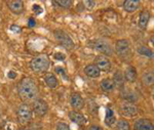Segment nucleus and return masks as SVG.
I'll return each instance as SVG.
<instances>
[{
  "label": "nucleus",
  "mask_w": 154,
  "mask_h": 130,
  "mask_svg": "<svg viewBox=\"0 0 154 130\" xmlns=\"http://www.w3.org/2000/svg\"><path fill=\"white\" fill-rule=\"evenodd\" d=\"M44 80H45V83L49 88L54 89L58 86V79L56 78V76L54 74H48Z\"/></svg>",
  "instance_id": "nucleus-19"
},
{
  "label": "nucleus",
  "mask_w": 154,
  "mask_h": 130,
  "mask_svg": "<svg viewBox=\"0 0 154 130\" xmlns=\"http://www.w3.org/2000/svg\"><path fill=\"white\" fill-rule=\"evenodd\" d=\"M70 104L72 107L76 111L78 110H81L84 106V101L83 98L81 97V95L79 93H73L70 97Z\"/></svg>",
  "instance_id": "nucleus-11"
},
{
  "label": "nucleus",
  "mask_w": 154,
  "mask_h": 130,
  "mask_svg": "<svg viewBox=\"0 0 154 130\" xmlns=\"http://www.w3.org/2000/svg\"><path fill=\"white\" fill-rule=\"evenodd\" d=\"M138 52L140 54H142V56H145L147 57H150V59H152L153 57V52L151 50L150 48H148V47L146 46H141L138 48Z\"/></svg>",
  "instance_id": "nucleus-23"
},
{
  "label": "nucleus",
  "mask_w": 154,
  "mask_h": 130,
  "mask_svg": "<svg viewBox=\"0 0 154 130\" xmlns=\"http://www.w3.org/2000/svg\"><path fill=\"white\" fill-rule=\"evenodd\" d=\"M35 20L33 19V17H30L29 19V23H28V26L30 27V28H32V27L35 26Z\"/></svg>",
  "instance_id": "nucleus-32"
},
{
  "label": "nucleus",
  "mask_w": 154,
  "mask_h": 130,
  "mask_svg": "<svg viewBox=\"0 0 154 130\" xmlns=\"http://www.w3.org/2000/svg\"><path fill=\"white\" fill-rule=\"evenodd\" d=\"M93 46H94V48L97 49L99 52L105 54V56H112V53H113L112 47H111L110 43H108L106 40H103V39L96 40V41L93 42Z\"/></svg>",
  "instance_id": "nucleus-6"
},
{
  "label": "nucleus",
  "mask_w": 154,
  "mask_h": 130,
  "mask_svg": "<svg viewBox=\"0 0 154 130\" xmlns=\"http://www.w3.org/2000/svg\"><path fill=\"white\" fill-rule=\"evenodd\" d=\"M8 8L16 14H22L24 11V4L21 0H14V1H7Z\"/></svg>",
  "instance_id": "nucleus-12"
},
{
  "label": "nucleus",
  "mask_w": 154,
  "mask_h": 130,
  "mask_svg": "<svg viewBox=\"0 0 154 130\" xmlns=\"http://www.w3.org/2000/svg\"><path fill=\"white\" fill-rule=\"evenodd\" d=\"M149 20H150V12L148 11H144L140 14L139 17V26L141 29H146L148 26Z\"/></svg>",
  "instance_id": "nucleus-16"
},
{
  "label": "nucleus",
  "mask_w": 154,
  "mask_h": 130,
  "mask_svg": "<svg viewBox=\"0 0 154 130\" xmlns=\"http://www.w3.org/2000/svg\"><path fill=\"white\" fill-rule=\"evenodd\" d=\"M143 82L145 85L147 86H150V85H153L154 83V75L152 71H148L146 73H144L143 75Z\"/></svg>",
  "instance_id": "nucleus-21"
},
{
  "label": "nucleus",
  "mask_w": 154,
  "mask_h": 130,
  "mask_svg": "<svg viewBox=\"0 0 154 130\" xmlns=\"http://www.w3.org/2000/svg\"><path fill=\"white\" fill-rule=\"evenodd\" d=\"M54 37H56L57 41H58L64 48L72 49L74 47V42L72 41L71 37L67 33H65L64 31H62V30H57V31L54 32Z\"/></svg>",
  "instance_id": "nucleus-5"
},
{
  "label": "nucleus",
  "mask_w": 154,
  "mask_h": 130,
  "mask_svg": "<svg viewBox=\"0 0 154 130\" xmlns=\"http://www.w3.org/2000/svg\"><path fill=\"white\" fill-rule=\"evenodd\" d=\"M121 114L125 117H135L138 114V109L131 102H125L120 107Z\"/></svg>",
  "instance_id": "nucleus-9"
},
{
  "label": "nucleus",
  "mask_w": 154,
  "mask_h": 130,
  "mask_svg": "<svg viewBox=\"0 0 154 130\" xmlns=\"http://www.w3.org/2000/svg\"><path fill=\"white\" fill-rule=\"evenodd\" d=\"M105 122L108 126H112V125L116 122V119H115V117H114V113L111 109H107Z\"/></svg>",
  "instance_id": "nucleus-22"
},
{
  "label": "nucleus",
  "mask_w": 154,
  "mask_h": 130,
  "mask_svg": "<svg viewBox=\"0 0 154 130\" xmlns=\"http://www.w3.org/2000/svg\"><path fill=\"white\" fill-rule=\"evenodd\" d=\"M33 11H35L36 14H41V12L43 11V9H42L41 7L38 5V4H34V5H33Z\"/></svg>",
  "instance_id": "nucleus-29"
},
{
  "label": "nucleus",
  "mask_w": 154,
  "mask_h": 130,
  "mask_svg": "<svg viewBox=\"0 0 154 130\" xmlns=\"http://www.w3.org/2000/svg\"><path fill=\"white\" fill-rule=\"evenodd\" d=\"M115 51L122 59H128L131 56V47L128 40L120 39L115 44Z\"/></svg>",
  "instance_id": "nucleus-3"
},
{
  "label": "nucleus",
  "mask_w": 154,
  "mask_h": 130,
  "mask_svg": "<svg viewBox=\"0 0 154 130\" xmlns=\"http://www.w3.org/2000/svg\"><path fill=\"white\" fill-rule=\"evenodd\" d=\"M113 82L115 84V86H119V87L123 86V84H125V77H123V75L121 74L120 71H117L114 74Z\"/></svg>",
  "instance_id": "nucleus-20"
},
{
  "label": "nucleus",
  "mask_w": 154,
  "mask_h": 130,
  "mask_svg": "<svg viewBox=\"0 0 154 130\" xmlns=\"http://www.w3.org/2000/svg\"><path fill=\"white\" fill-rule=\"evenodd\" d=\"M84 73L89 78H98L101 75V71L99 70L95 65H88L84 68Z\"/></svg>",
  "instance_id": "nucleus-14"
},
{
  "label": "nucleus",
  "mask_w": 154,
  "mask_h": 130,
  "mask_svg": "<svg viewBox=\"0 0 154 130\" xmlns=\"http://www.w3.org/2000/svg\"><path fill=\"white\" fill-rule=\"evenodd\" d=\"M69 118L72 122H74L75 124L79 125V126H83L86 124V118L83 116L82 114L78 113V112H70L69 113Z\"/></svg>",
  "instance_id": "nucleus-13"
},
{
  "label": "nucleus",
  "mask_w": 154,
  "mask_h": 130,
  "mask_svg": "<svg viewBox=\"0 0 154 130\" xmlns=\"http://www.w3.org/2000/svg\"><path fill=\"white\" fill-rule=\"evenodd\" d=\"M8 77H9V78H11V79H14V78H16V77H17V74L14 73V72L11 71V72H9V73H8Z\"/></svg>",
  "instance_id": "nucleus-35"
},
{
  "label": "nucleus",
  "mask_w": 154,
  "mask_h": 130,
  "mask_svg": "<svg viewBox=\"0 0 154 130\" xmlns=\"http://www.w3.org/2000/svg\"><path fill=\"white\" fill-rule=\"evenodd\" d=\"M18 120L20 124L27 125L32 120V110L30 109L28 104H22L18 109Z\"/></svg>",
  "instance_id": "nucleus-4"
},
{
  "label": "nucleus",
  "mask_w": 154,
  "mask_h": 130,
  "mask_svg": "<svg viewBox=\"0 0 154 130\" xmlns=\"http://www.w3.org/2000/svg\"><path fill=\"white\" fill-rule=\"evenodd\" d=\"M84 5H86L88 9H91L94 8L96 5V2L95 1H84Z\"/></svg>",
  "instance_id": "nucleus-28"
},
{
  "label": "nucleus",
  "mask_w": 154,
  "mask_h": 130,
  "mask_svg": "<svg viewBox=\"0 0 154 130\" xmlns=\"http://www.w3.org/2000/svg\"><path fill=\"white\" fill-rule=\"evenodd\" d=\"M134 128L135 130H154L153 123L148 119H139L136 121Z\"/></svg>",
  "instance_id": "nucleus-10"
},
{
  "label": "nucleus",
  "mask_w": 154,
  "mask_h": 130,
  "mask_svg": "<svg viewBox=\"0 0 154 130\" xmlns=\"http://www.w3.org/2000/svg\"><path fill=\"white\" fill-rule=\"evenodd\" d=\"M122 96L123 98L126 99L128 101H131V102H134L137 101V96L134 92L131 91H128V90H125L122 92Z\"/></svg>",
  "instance_id": "nucleus-26"
},
{
  "label": "nucleus",
  "mask_w": 154,
  "mask_h": 130,
  "mask_svg": "<svg viewBox=\"0 0 154 130\" xmlns=\"http://www.w3.org/2000/svg\"><path fill=\"white\" fill-rule=\"evenodd\" d=\"M19 95L24 101H31L37 97L38 87L31 78H25L20 82L18 87Z\"/></svg>",
  "instance_id": "nucleus-1"
},
{
  "label": "nucleus",
  "mask_w": 154,
  "mask_h": 130,
  "mask_svg": "<svg viewBox=\"0 0 154 130\" xmlns=\"http://www.w3.org/2000/svg\"><path fill=\"white\" fill-rule=\"evenodd\" d=\"M30 67H31L32 71L35 72L37 74L43 73L46 72L49 67V59L45 54H40L34 57L30 62Z\"/></svg>",
  "instance_id": "nucleus-2"
},
{
  "label": "nucleus",
  "mask_w": 154,
  "mask_h": 130,
  "mask_svg": "<svg viewBox=\"0 0 154 130\" xmlns=\"http://www.w3.org/2000/svg\"><path fill=\"white\" fill-rule=\"evenodd\" d=\"M125 80H126L128 82H130V83H133V82H135L137 80V77H138V75H137V70L136 68H134V67H128L125 72Z\"/></svg>",
  "instance_id": "nucleus-15"
},
{
  "label": "nucleus",
  "mask_w": 154,
  "mask_h": 130,
  "mask_svg": "<svg viewBox=\"0 0 154 130\" xmlns=\"http://www.w3.org/2000/svg\"><path fill=\"white\" fill-rule=\"evenodd\" d=\"M11 31H14V33H20L22 29L20 28V27H18V26H14V25H12V26L11 27Z\"/></svg>",
  "instance_id": "nucleus-31"
},
{
  "label": "nucleus",
  "mask_w": 154,
  "mask_h": 130,
  "mask_svg": "<svg viewBox=\"0 0 154 130\" xmlns=\"http://www.w3.org/2000/svg\"><path fill=\"white\" fill-rule=\"evenodd\" d=\"M57 130H71L69 128V126L65 123H63V122H60L57 125Z\"/></svg>",
  "instance_id": "nucleus-27"
},
{
  "label": "nucleus",
  "mask_w": 154,
  "mask_h": 130,
  "mask_svg": "<svg viewBox=\"0 0 154 130\" xmlns=\"http://www.w3.org/2000/svg\"><path fill=\"white\" fill-rule=\"evenodd\" d=\"M88 130H103V128L100 126H98V125H91Z\"/></svg>",
  "instance_id": "nucleus-34"
},
{
  "label": "nucleus",
  "mask_w": 154,
  "mask_h": 130,
  "mask_svg": "<svg viewBox=\"0 0 154 130\" xmlns=\"http://www.w3.org/2000/svg\"><path fill=\"white\" fill-rule=\"evenodd\" d=\"M95 66L100 71L108 72L111 69V62L104 56H98L95 59Z\"/></svg>",
  "instance_id": "nucleus-8"
},
{
  "label": "nucleus",
  "mask_w": 154,
  "mask_h": 130,
  "mask_svg": "<svg viewBox=\"0 0 154 130\" xmlns=\"http://www.w3.org/2000/svg\"><path fill=\"white\" fill-rule=\"evenodd\" d=\"M140 6V1L138 0H126L123 3V8L128 12H134Z\"/></svg>",
  "instance_id": "nucleus-17"
},
{
  "label": "nucleus",
  "mask_w": 154,
  "mask_h": 130,
  "mask_svg": "<svg viewBox=\"0 0 154 130\" xmlns=\"http://www.w3.org/2000/svg\"><path fill=\"white\" fill-rule=\"evenodd\" d=\"M56 72L58 74H61V75H63L64 77L66 78V74H65V70H64L63 68H59V67H57L56 68Z\"/></svg>",
  "instance_id": "nucleus-30"
},
{
  "label": "nucleus",
  "mask_w": 154,
  "mask_h": 130,
  "mask_svg": "<svg viewBox=\"0 0 154 130\" xmlns=\"http://www.w3.org/2000/svg\"><path fill=\"white\" fill-rule=\"evenodd\" d=\"M101 88L106 92H111L115 88V84L112 79H104L101 82Z\"/></svg>",
  "instance_id": "nucleus-18"
},
{
  "label": "nucleus",
  "mask_w": 154,
  "mask_h": 130,
  "mask_svg": "<svg viewBox=\"0 0 154 130\" xmlns=\"http://www.w3.org/2000/svg\"><path fill=\"white\" fill-rule=\"evenodd\" d=\"M54 57H56L57 59H61V61L65 59V56H64L63 53H56L54 54Z\"/></svg>",
  "instance_id": "nucleus-33"
},
{
  "label": "nucleus",
  "mask_w": 154,
  "mask_h": 130,
  "mask_svg": "<svg viewBox=\"0 0 154 130\" xmlns=\"http://www.w3.org/2000/svg\"><path fill=\"white\" fill-rule=\"evenodd\" d=\"M116 129L117 130H131L130 123L123 119L119 120L117 122V125H116Z\"/></svg>",
  "instance_id": "nucleus-24"
},
{
  "label": "nucleus",
  "mask_w": 154,
  "mask_h": 130,
  "mask_svg": "<svg viewBox=\"0 0 154 130\" xmlns=\"http://www.w3.org/2000/svg\"><path fill=\"white\" fill-rule=\"evenodd\" d=\"M48 104L43 99H35L33 102V111L37 116H44L48 113Z\"/></svg>",
  "instance_id": "nucleus-7"
},
{
  "label": "nucleus",
  "mask_w": 154,
  "mask_h": 130,
  "mask_svg": "<svg viewBox=\"0 0 154 130\" xmlns=\"http://www.w3.org/2000/svg\"><path fill=\"white\" fill-rule=\"evenodd\" d=\"M53 3L62 8H70L73 2L71 0H60V1H53Z\"/></svg>",
  "instance_id": "nucleus-25"
}]
</instances>
